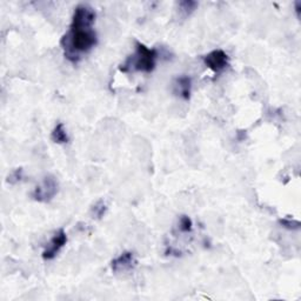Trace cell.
Listing matches in <instances>:
<instances>
[{"instance_id":"1","label":"cell","mask_w":301,"mask_h":301,"mask_svg":"<svg viewBox=\"0 0 301 301\" xmlns=\"http://www.w3.org/2000/svg\"><path fill=\"white\" fill-rule=\"evenodd\" d=\"M94 21L96 12L92 7L87 5L75 7L70 30L60 40L64 56L70 63H79L98 44L97 33L93 30Z\"/></svg>"},{"instance_id":"2","label":"cell","mask_w":301,"mask_h":301,"mask_svg":"<svg viewBox=\"0 0 301 301\" xmlns=\"http://www.w3.org/2000/svg\"><path fill=\"white\" fill-rule=\"evenodd\" d=\"M158 59V51L155 49H148L146 45L139 41L136 42V51L132 56L125 60L124 64L119 66V71L128 73V72H143L151 73L155 68Z\"/></svg>"},{"instance_id":"4","label":"cell","mask_w":301,"mask_h":301,"mask_svg":"<svg viewBox=\"0 0 301 301\" xmlns=\"http://www.w3.org/2000/svg\"><path fill=\"white\" fill-rule=\"evenodd\" d=\"M204 64L216 74H220L230 65V57L223 50H213L204 57Z\"/></svg>"},{"instance_id":"13","label":"cell","mask_w":301,"mask_h":301,"mask_svg":"<svg viewBox=\"0 0 301 301\" xmlns=\"http://www.w3.org/2000/svg\"><path fill=\"white\" fill-rule=\"evenodd\" d=\"M23 177H24L23 168L19 167V168L13 169V171L9 174V177H7V184L16 185V184L19 183V181H21Z\"/></svg>"},{"instance_id":"11","label":"cell","mask_w":301,"mask_h":301,"mask_svg":"<svg viewBox=\"0 0 301 301\" xmlns=\"http://www.w3.org/2000/svg\"><path fill=\"white\" fill-rule=\"evenodd\" d=\"M179 230L183 233H191L193 230V221L188 216H181L179 219Z\"/></svg>"},{"instance_id":"3","label":"cell","mask_w":301,"mask_h":301,"mask_svg":"<svg viewBox=\"0 0 301 301\" xmlns=\"http://www.w3.org/2000/svg\"><path fill=\"white\" fill-rule=\"evenodd\" d=\"M58 191H59V184H58L57 178L53 176H46L40 185H38L34 188L31 197L35 201L47 204V202L53 200V198L58 194Z\"/></svg>"},{"instance_id":"9","label":"cell","mask_w":301,"mask_h":301,"mask_svg":"<svg viewBox=\"0 0 301 301\" xmlns=\"http://www.w3.org/2000/svg\"><path fill=\"white\" fill-rule=\"evenodd\" d=\"M106 212H107V206H106V202H105L103 199L98 200L96 204L93 205V207L91 208V216L97 220L103 219L105 214H106Z\"/></svg>"},{"instance_id":"12","label":"cell","mask_w":301,"mask_h":301,"mask_svg":"<svg viewBox=\"0 0 301 301\" xmlns=\"http://www.w3.org/2000/svg\"><path fill=\"white\" fill-rule=\"evenodd\" d=\"M278 223L281 227L286 228V230H289V231L300 230V223L298 220L289 219V218H284V219H279Z\"/></svg>"},{"instance_id":"14","label":"cell","mask_w":301,"mask_h":301,"mask_svg":"<svg viewBox=\"0 0 301 301\" xmlns=\"http://www.w3.org/2000/svg\"><path fill=\"white\" fill-rule=\"evenodd\" d=\"M300 10H301V3L296 2L295 3V11H296V16H298V18H300Z\"/></svg>"},{"instance_id":"10","label":"cell","mask_w":301,"mask_h":301,"mask_svg":"<svg viewBox=\"0 0 301 301\" xmlns=\"http://www.w3.org/2000/svg\"><path fill=\"white\" fill-rule=\"evenodd\" d=\"M197 7H198V3L197 2H192V0H184V2L179 3L180 12L183 13L184 17L191 16V14L194 12Z\"/></svg>"},{"instance_id":"8","label":"cell","mask_w":301,"mask_h":301,"mask_svg":"<svg viewBox=\"0 0 301 301\" xmlns=\"http://www.w3.org/2000/svg\"><path fill=\"white\" fill-rule=\"evenodd\" d=\"M51 140L58 145H65L70 141V138H68L66 128H65V125L63 122H58L54 126L52 133H51Z\"/></svg>"},{"instance_id":"6","label":"cell","mask_w":301,"mask_h":301,"mask_svg":"<svg viewBox=\"0 0 301 301\" xmlns=\"http://www.w3.org/2000/svg\"><path fill=\"white\" fill-rule=\"evenodd\" d=\"M138 261L132 252L125 251L114 258L111 263V268L114 273H126L136 268Z\"/></svg>"},{"instance_id":"7","label":"cell","mask_w":301,"mask_h":301,"mask_svg":"<svg viewBox=\"0 0 301 301\" xmlns=\"http://www.w3.org/2000/svg\"><path fill=\"white\" fill-rule=\"evenodd\" d=\"M176 92L183 98L184 100H190L192 92V79L187 75H181L176 79L174 82Z\"/></svg>"},{"instance_id":"5","label":"cell","mask_w":301,"mask_h":301,"mask_svg":"<svg viewBox=\"0 0 301 301\" xmlns=\"http://www.w3.org/2000/svg\"><path fill=\"white\" fill-rule=\"evenodd\" d=\"M67 244V234L65 232L64 228H59L56 233L53 234V237L51 238L49 244H47L46 248L42 252V259L44 260H53L58 255L61 249L65 247V245Z\"/></svg>"}]
</instances>
